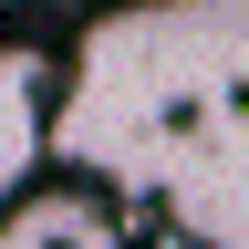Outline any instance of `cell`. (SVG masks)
<instances>
[{
	"label": "cell",
	"instance_id": "6da1fadb",
	"mask_svg": "<svg viewBox=\"0 0 249 249\" xmlns=\"http://www.w3.org/2000/svg\"><path fill=\"white\" fill-rule=\"evenodd\" d=\"M52 135L104 177H145L197 239L249 249V11L114 21Z\"/></svg>",
	"mask_w": 249,
	"mask_h": 249
},
{
	"label": "cell",
	"instance_id": "7a4b0ae2",
	"mask_svg": "<svg viewBox=\"0 0 249 249\" xmlns=\"http://www.w3.org/2000/svg\"><path fill=\"white\" fill-rule=\"evenodd\" d=\"M52 93H42V62L31 52H0V187H11L31 156H42V135H52Z\"/></svg>",
	"mask_w": 249,
	"mask_h": 249
},
{
	"label": "cell",
	"instance_id": "3957f363",
	"mask_svg": "<svg viewBox=\"0 0 249 249\" xmlns=\"http://www.w3.org/2000/svg\"><path fill=\"white\" fill-rule=\"evenodd\" d=\"M0 249H62V239H52L42 208H21V218H0Z\"/></svg>",
	"mask_w": 249,
	"mask_h": 249
}]
</instances>
